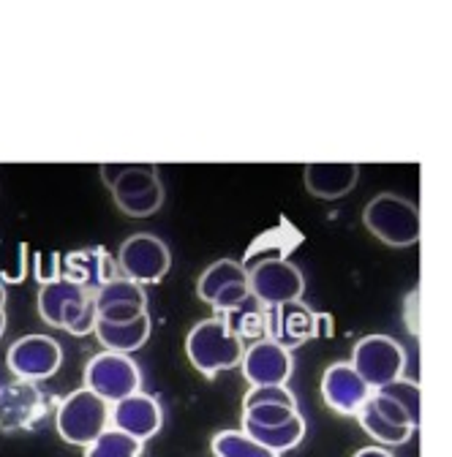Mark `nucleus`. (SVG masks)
I'll list each match as a JSON object with an SVG mask.
<instances>
[{
    "label": "nucleus",
    "instance_id": "nucleus-30",
    "mask_svg": "<svg viewBox=\"0 0 452 457\" xmlns=\"http://www.w3.org/2000/svg\"><path fill=\"white\" fill-rule=\"evenodd\" d=\"M371 406L384 417V420H389L392 425H401V428H417L412 420H409V414L395 403V400H389L387 395H381V392H373L371 395Z\"/></svg>",
    "mask_w": 452,
    "mask_h": 457
},
{
    "label": "nucleus",
    "instance_id": "nucleus-20",
    "mask_svg": "<svg viewBox=\"0 0 452 457\" xmlns=\"http://www.w3.org/2000/svg\"><path fill=\"white\" fill-rule=\"evenodd\" d=\"M232 283H248V267L235 262V259H221V262H213L202 275H199V283H197V295L199 300H205L210 305V300L226 289V286Z\"/></svg>",
    "mask_w": 452,
    "mask_h": 457
},
{
    "label": "nucleus",
    "instance_id": "nucleus-29",
    "mask_svg": "<svg viewBox=\"0 0 452 457\" xmlns=\"http://www.w3.org/2000/svg\"><path fill=\"white\" fill-rule=\"evenodd\" d=\"M248 300H251L248 283H232V286H226V289H221V292L210 300V305L215 308L218 316H223V313H232V311L243 308Z\"/></svg>",
    "mask_w": 452,
    "mask_h": 457
},
{
    "label": "nucleus",
    "instance_id": "nucleus-24",
    "mask_svg": "<svg viewBox=\"0 0 452 457\" xmlns=\"http://www.w3.org/2000/svg\"><path fill=\"white\" fill-rule=\"evenodd\" d=\"M85 457H142V444L115 428H106L93 444L85 446Z\"/></svg>",
    "mask_w": 452,
    "mask_h": 457
},
{
    "label": "nucleus",
    "instance_id": "nucleus-27",
    "mask_svg": "<svg viewBox=\"0 0 452 457\" xmlns=\"http://www.w3.org/2000/svg\"><path fill=\"white\" fill-rule=\"evenodd\" d=\"M295 414H297V409H292V406H248V409H243V422L270 428V425L289 422Z\"/></svg>",
    "mask_w": 452,
    "mask_h": 457
},
{
    "label": "nucleus",
    "instance_id": "nucleus-3",
    "mask_svg": "<svg viewBox=\"0 0 452 457\" xmlns=\"http://www.w3.org/2000/svg\"><path fill=\"white\" fill-rule=\"evenodd\" d=\"M54 428L66 444L88 446L109 428V403L82 386L61 400Z\"/></svg>",
    "mask_w": 452,
    "mask_h": 457
},
{
    "label": "nucleus",
    "instance_id": "nucleus-2",
    "mask_svg": "<svg viewBox=\"0 0 452 457\" xmlns=\"http://www.w3.org/2000/svg\"><path fill=\"white\" fill-rule=\"evenodd\" d=\"M368 232L389 248H412L420 243V210L398 194H379L363 210Z\"/></svg>",
    "mask_w": 452,
    "mask_h": 457
},
{
    "label": "nucleus",
    "instance_id": "nucleus-19",
    "mask_svg": "<svg viewBox=\"0 0 452 457\" xmlns=\"http://www.w3.org/2000/svg\"><path fill=\"white\" fill-rule=\"evenodd\" d=\"M243 433H248L254 441H259L270 452L284 454V452L295 449L306 438V420L300 414H295L289 422H284V425H270V428H259V425L243 422Z\"/></svg>",
    "mask_w": 452,
    "mask_h": 457
},
{
    "label": "nucleus",
    "instance_id": "nucleus-22",
    "mask_svg": "<svg viewBox=\"0 0 452 457\" xmlns=\"http://www.w3.org/2000/svg\"><path fill=\"white\" fill-rule=\"evenodd\" d=\"M210 449L215 457H280L275 452H270L267 446H262L259 441H254L248 433L243 430H221L213 436Z\"/></svg>",
    "mask_w": 452,
    "mask_h": 457
},
{
    "label": "nucleus",
    "instance_id": "nucleus-14",
    "mask_svg": "<svg viewBox=\"0 0 452 457\" xmlns=\"http://www.w3.org/2000/svg\"><path fill=\"white\" fill-rule=\"evenodd\" d=\"M61 278H66V280L82 286L85 292L96 295L104 283L121 278V270H118V262L104 248H82V251H71L69 256H63Z\"/></svg>",
    "mask_w": 452,
    "mask_h": 457
},
{
    "label": "nucleus",
    "instance_id": "nucleus-11",
    "mask_svg": "<svg viewBox=\"0 0 452 457\" xmlns=\"http://www.w3.org/2000/svg\"><path fill=\"white\" fill-rule=\"evenodd\" d=\"M371 395V386L357 376L349 362H335L322 376V397L335 414L355 417Z\"/></svg>",
    "mask_w": 452,
    "mask_h": 457
},
{
    "label": "nucleus",
    "instance_id": "nucleus-13",
    "mask_svg": "<svg viewBox=\"0 0 452 457\" xmlns=\"http://www.w3.org/2000/svg\"><path fill=\"white\" fill-rule=\"evenodd\" d=\"M324 327V316L314 313L303 300L287 303L272 308V337L278 346H284L287 352L300 349L303 343L316 337Z\"/></svg>",
    "mask_w": 452,
    "mask_h": 457
},
{
    "label": "nucleus",
    "instance_id": "nucleus-31",
    "mask_svg": "<svg viewBox=\"0 0 452 457\" xmlns=\"http://www.w3.org/2000/svg\"><path fill=\"white\" fill-rule=\"evenodd\" d=\"M98 321H106V324H129L134 319H139L142 313H147V308H139V305H106V308H98Z\"/></svg>",
    "mask_w": 452,
    "mask_h": 457
},
{
    "label": "nucleus",
    "instance_id": "nucleus-21",
    "mask_svg": "<svg viewBox=\"0 0 452 457\" xmlns=\"http://www.w3.org/2000/svg\"><path fill=\"white\" fill-rule=\"evenodd\" d=\"M355 417L360 420L363 430H365L373 441H379L381 446H401V444H406V441L412 438V433H414V428H401V425H392L389 420H384V417L371 406V397L365 400V406H363Z\"/></svg>",
    "mask_w": 452,
    "mask_h": 457
},
{
    "label": "nucleus",
    "instance_id": "nucleus-5",
    "mask_svg": "<svg viewBox=\"0 0 452 457\" xmlns=\"http://www.w3.org/2000/svg\"><path fill=\"white\" fill-rule=\"evenodd\" d=\"M248 292L264 308L297 303L306 292V275L289 259H264L248 270Z\"/></svg>",
    "mask_w": 452,
    "mask_h": 457
},
{
    "label": "nucleus",
    "instance_id": "nucleus-23",
    "mask_svg": "<svg viewBox=\"0 0 452 457\" xmlns=\"http://www.w3.org/2000/svg\"><path fill=\"white\" fill-rule=\"evenodd\" d=\"M93 297H96V311L106 308V305H139V308H147L145 289L139 283H134V280H129L123 275L104 283Z\"/></svg>",
    "mask_w": 452,
    "mask_h": 457
},
{
    "label": "nucleus",
    "instance_id": "nucleus-8",
    "mask_svg": "<svg viewBox=\"0 0 452 457\" xmlns=\"http://www.w3.org/2000/svg\"><path fill=\"white\" fill-rule=\"evenodd\" d=\"M118 270L123 278L145 286V283H158L169 267H172V253H169V245L150 235V232H139V235H131L121 251H118Z\"/></svg>",
    "mask_w": 452,
    "mask_h": 457
},
{
    "label": "nucleus",
    "instance_id": "nucleus-9",
    "mask_svg": "<svg viewBox=\"0 0 452 457\" xmlns=\"http://www.w3.org/2000/svg\"><path fill=\"white\" fill-rule=\"evenodd\" d=\"M161 422H163L161 403L145 392H134L109 406V428L137 438L139 444L153 438L161 430Z\"/></svg>",
    "mask_w": 452,
    "mask_h": 457
},
{
    "label": "nucleus",
    "instance_id": "nucleus-34",
    "mask_svg": "<svg viewBox=\"0 0 452 457\" xmlns=\"http://www.w3.org/2000/svg\"><path fill=\"white\" fill-rule=\"evenodd\" d=\"M355 457H395V454L387 452L384 446H365V449L355 452Z\"/></svg>",
    "mask_w": 452,
    "mask_h": 457
},
{
    "label": "nucleus",
    "instance_id": "nucleus-7",
    "mask_svg": "<svg viewBox=\"0 0 452 457\" xmlns=\"http://www.w3.org/2000/svg\"><path fill=\"white\" fill-rule=\"evenodd\" d=\"M63 349L54 337L46 335H25L14 340L6 352V368L17 381H46L61 370Z\"/></svg>",
    "mask_w": 452,
    "mask_h": 457
},
{
    "label": "nucleus",
    "instance_id": "nucleus-1",
    "mask_svg": "<svg viewBox=\"0 0 452 457\" xmlns=\"http://www.w3.org/2000/svg\"><path fill=\"white\" fill-rule=\"evenodd\" d=\"M243 340L230 329L223 316H213L194 324L186 337V354L191 365L207 378L218 376L221 370L238 368L243 362Z\"/></svg>",
    "mask_w": 452,
    "mask_h": 457
},
{
    "label": "nucleus",
    "instance_id": "nucleus-6",
    "mask_svg": "<svg viewBox=\"0 0 452 457\" xmlns=\"http://www.w3.org/2000/svg\"><path fill=\"white\" fill-rule=\"evenodd\" d=\"M139 386H142V373L129 354L101 352L85 368V389L106 400L109 406L139 392Z\"/></svg>",
    "mask_w": 452,
    "mask_h": 457
},
{
    "label": "nucleus",
    "instance_id": "nucleus-15",
    "mask_svg": "<svg viewBox=\"0 0 452 457\" xmlns=\"http://www.w3.org/2000/svg\"><path fill=\"white\" fill-rule=\"evenodd\" d=\"M44 414V397L36 384L12 381L0 386V430L33 428Z\"/></svg>",
    "mask_w": 452,
    "mask_h": 457
},
{
    "label": "nucleus",
    "instance_id": "nucleus-36",
    "mask_svg": "<svg viewBox=\"0 0 452 457\" xmlns=\"http://www.w3.org/2000/svg\"><path fill=\"white\" fill-rule=\"evenodd\" d=\"M0 305H6V286L0 280Z\"/></svg>",
    "mask_w": 452,
    "mask_h": 457
},
{
    "label": "nucleus",
    "instance_id": "nucleus-35",
    "mask_svg": "<svg viewBox=\"0 0 452 457\" xmlns=\"http://www.w3.org/2000/svg\"><path fill=\"white\" fill-rule=\"evenodd\" d=\"M6 332V311H0V337Z\"/></svg>",
    "mask_w": 452,
    "mask_h": 457
},
{
    "label": "nucleus",
    "instance_id": "nucleus-4",
    "mask_svg": "<svg viewBox=\"0 0 452 457\" xmlns=\"http://www.w3.org/2000/svg\"><path fill=\"white\" fill-rule=\"evenodd\" d=\"M357 376L371 386V392L404 378L406 370V352L389 335H365L355 343L352 362Z\"/></svg>",
    "mask_w": 452,
    "mask_h": 457
},
{
    "label": "nucleus",
    "instance_id": "nucleus-16",
    "mask_svg": "<svg viewBox=\"0 0 452 457\" xmlns=\"http://www.w3.org/2000/svg\"><path fill=\"white\" fill-rule=\"evenodd\" d=\"M360 178V163L355 161H316L306 166V188L316 199H341L347 196Z\"/></svg>",
    "mask_w": 452,
    "mask_h": 457
},
{
    "label": "nucleus",
    "instance_id": "nucleus-37",
    "mask_svg": "<svg viewBox=\"0 0 452 457\" xmlns=\"http://www.w3.org/2000/svg\"><path fill=\"white\" fill-rule=\"evenodd\" d=\"M0 311H6V305H0Z\"/></svg>",
    "mask_w": 452,
    "mask_h": 457
},
{
    "label": "nucleus",
    "instance_id": "nucleus-17",
    "mask_svg": "<svg viewBox=\"0 0 452 457\" xmlns=\"http://www.w3.org/2000/svg\"><path fill=\"white\" fill-rule=\"evenodd\" d=\"M153 332V319L150 313H142L139 319L129 321V324H106V321H96L93 335L101 340V346L106 352L115 354H131L137 349H142L147 337Z\"/></svg>",
    "mask_w": 452,
    "mask_h": 457
},
{
    "label": "nucleus",
    "instance_id": "nucleus-10",
    "mask_svg": "<svg viewBox=\"0 0 452 457\" xmlns=\"http://www.w3.org/2000/svg\"><path fill=\"white\" fill-rule=\"evenodd\" d=\"M240 368L251 386H278L289 381L295 370V360L292 352L278 346L275 340H259L243 352Z\"/></svg>",
    "mask_w": 452,
    "mask_h": 457
},
{
    "label": "nucleus",
    "instance_id": "nucleus-32",
    "mask_svg": "<svg viewBox=\"0 0 452 457\" xmlns=\"http://www.w3.org/2000/svg\"><path fill=\"white\" fill-rule=\"evenodd\" d=\"M96 321H98V313H96V297L90 295V300H88V305H85V311L66 327V332L69 335H74V337H85V335H90L93 329H96Z\"/></svg>",
    "mask_w": 452,
    "mask_h": 457
},
{
    "label": "nucleus",
    "instance_id": "nucleus-18",
    "mask_svg": "<svg viewBox=\"0 0 452 457\" xmlns=\"http://www.w3.org/2000/svg\"><path fill=\"white\" fill-rule=\"evenodd\" d=\"M226 324H230V329L246 343H259V340H270L272 337V308H264L262 303H256L254 297L232 311V313H223Z\"/></svg>",
    "mask_w": 452,
    "mask_h": 457
},
{
    "label": "nucleus",
    "instance_id": "nucleus-26",
    "mask_svg": "<svg viewBox=\"0 0 452 457\" xmlns=\"http://www.w3.org/2000/svg\"><path fill=\"white\" fill-rule=\"evenodd\" d=\"M248 406H292V409H297V400L287 384L251 386L243 397V409H248Z\"/></svg>",
    "mask_w": 452,
    "mask_h": 457
},
{
    "label": "nucleus",
    "instance_id": "nucleus-12",
    "mask_svg": "<svg viewBox=\"0 0 452 457\" xmlns=\"http://www.w3.org/2000/svg\"><path fill=\"white\" fill-rule=\"evenodd\" d=\"M88 300L90 292H85L82 286L66 278H54L41 283L38 289V316L54 329H66L85 311Z\"/></svg>",
    "mask_w": 452,
    "mask_h": 457
},
{
    "label": "nucleus",
    "instance_id": "nucleus-33",
    "mask_svg": "<svg viewBox=\"0 0 452 457\" xmlns=\"http://www.w3.org/2000/svg\"><path fill=\"white\" fill-rule=\"evenodd\" d=\"M126 169H129V163H101V180L112 188Z\"/></svg>",
    "mask_w": 452,
    "mask_h": 457
},
{
    "label": "nucleus",
    "instance_id": "nucleus-25",
    "mask_svg": "<svg viewBox=\"0 0 452 457\" xmlns=\"http://www.w3.org/2000/svg\"><path fill=\"white\" fill-rule=\"evenodd\" d=\"M381 395H387L389 400H395L414 425H420V384L412 381V378H398V381H392L381 389H376Z\"/></svg>",
    "mask_w": 452,
    "mask_h": 457
},
{
    "label": "nucleus",
    "instance_id": "nucleus-28",
    "mask_svg": "<svg viewBox=\"0 0 452 457\" xmlns=\"http://www.w3.org/2000/svg\"><path fill=\"white\" fill-rule=\"evenodd\" d=\"M161 204H163V186L158 183V186L150 188L147 194L134 196V199H129V202H121L118 210L126 212V215H131V218H150L153 212L161 210Z\"/></svg>",
    "mask_w": 452,
    "mask_h": 457
}]
</instances>
